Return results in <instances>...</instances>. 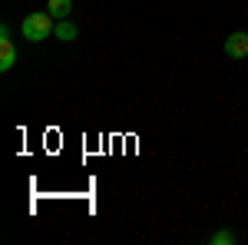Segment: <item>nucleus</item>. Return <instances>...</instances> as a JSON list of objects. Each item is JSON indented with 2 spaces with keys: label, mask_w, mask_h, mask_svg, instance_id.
<instances>
[{
  "label": "nucleus",
  "mask_w": 248,
  "mask_h": 245,
  "mask_svg": "<svg viewBox=\"0 0 248 245\" xmlns=\"http://www.w3.org/2000/svg\"><path fill=\"white\" fill-rule=\"evenodd\" d=\"M53 14L46 10V14H27L23 17V23H20V33L30 40V43H40V40L53 37Z\"/></svg>",
  "instance_id": "f257e3e1"
},
{
  "label": "nucleus",
  "mask_w": 248,
  "mask_h": 245,
  "mask_svg": "<svg viewBox=\"0 0 248 245\" xmlns=\"http://www.w3.org/2000/svg\"><path fill=\"white\" fill-rule=\"evenodd\" d=\"M212 242H215V245H229V242H235V235H232V232H218Z\"/></svg>",
  "instance_id": "423d86ee"
},
{
  "label": "nucleus",
  "mask_w": 248,
  "mask_h": 245,
  "mask_svg": "<svg viewBox=\"0 0 248 245\" xmlns=\"http://www.w3.org/2000/svg\"><path fill=\"white\" fill-rule=\"evenodd\" d=\"M225 53L229 57H248V33L245 30H238V33H232L225 40Z\"/></svg>",
  "instance_id": "f03ea898"
},
{
  "label": "nucleus",
  "mask_w": 248,
  "mask_h": 245,
  "mask_svg": "<svg viewBox=\"0 0 248 245\" xmlns=\"http://www.w3.org/2000/svg\"><path fill=\"white\" fill-rule=\"evenodd\" d=\"M46 10H50V14H53V17H66V14H70V10H73V0H50V3H46Z\"/></svg>",
  "instance_id": "39448f33"
},
{
  "label": "nucleus",
  "mask_w": 248,
  "mask_h": 245,
  "mask_svg": "<svg viewBox=\"0 0 248 245\" xmlns=\"http://www.w3.org/2000/svg\"><path fill=\"white\" fill-rule=\"evenodd\" d=\"M14 63H17V50H14V43H10V37H0V70L7 73Z\"/></svg>",
  "instance_id": "7ed1b4c3"
},
{
  "label": "nucleus",
  "mask_w": 248,
  "mask_h": 245,
  "mask_svg": "<svg viewBox=\"0 0 248 245\" xmlns=\"http://www.w3.org/2000/svg\"><path fill=\"white\" fill-rule=\"evenodd\" d=\"M53 37H57V40H63V43H70V40H77V27H73L70 20H63V23H57Z\"/></svg>",
  "instance_id": "20e7f679"
}]
</instances>
